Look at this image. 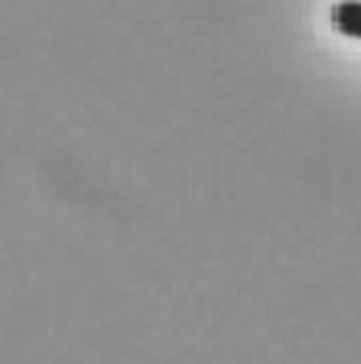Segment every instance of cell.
I'll use <instances>...</instances> for the list:
<instances>
[{"mask_svg":"<svg viewBox=\"0 0 361 364\" xmlns=\"http://www.w3.org/2000/svg\"><path fill=\"white\" fill-rule=\"evenodd\" d=\"M332 26L342 33V36L361 39V0H342L332 7Z\"/></svg>","mask_w":361,"mask_h":364,"instance_id":"6da1fadb","label":"cell"}]
</instances>
